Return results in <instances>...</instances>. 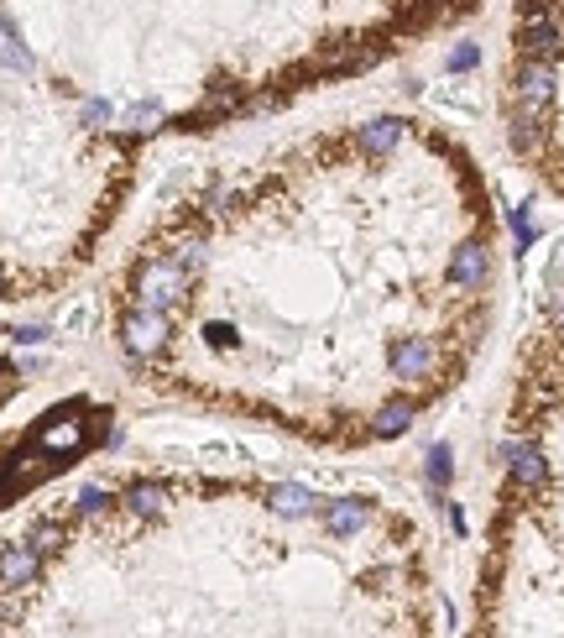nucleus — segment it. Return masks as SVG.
I'll list each match as a JSON object with an SVG mask.
<instances>
[{
    "instance_id": "f257e3e1",
    "label": "nucleus",
    "mask_w": 564,
    "mask_h": 638,
    "mask_svg": "<svg viewBox=\"0 0 564 638\" xmlns=\"http://www.w3.org/2000/svg\"><path fill=\"white\" fill-rule=\"evenodd\" d=\"M408 142L376 147L361 126L309 136L178 199L110 293L131 377L314 445L376 440V414L403 398L392 351L408 335L476 351L486 330V293L450 278L486 220L470 163L434 142L403 168Z\"/></svg>"
},
{
    "instance_id": "f03ea898",
    "label": "nucleus",
    "mask_w": 564,
    "mask_h": 638,
    "mask_svg": "<svg viewBox=\"0 0 564 638\" xmlns=\"http://www.w3.org/2000/svg\"><path fill=\"white\" fill-rule=\"evenodd\" d=\"M0 638H429L413 523L303 482L136 471L0 539Z\"/></svg>"
},
{
    "instance_id": "7ed1b4c3",
    "label": "nucleus",
    "mask_w": 564,
    "mask_h": 638,
    "mask_svg": "<svg viewBox=\"0 0 564 638\" xmlns=\"http://www.w3.org/2000/svg\"><path fill=\"white\" fill-rule=\"evenodd\" d=\"M429 482L434 487L450 482V450H444V445H434V455H429Z\"/></svg>"
},
{
    "instance_id": "20e7f679",
    "label": "nucleus",
    "mask_w": 564,
    "mask_h": 638,
    "mask_svg": "<svg viewBox=\"0 0 564 638\" xmlns=\"http://www.w3.org/2000/svg\"><path fill=\"white\" fill-rule=\"evenodd\" d=\"M476 58H481V53H476V42H460V48L450 53V68H476Z\"/></svg>"
}]
</instances>
